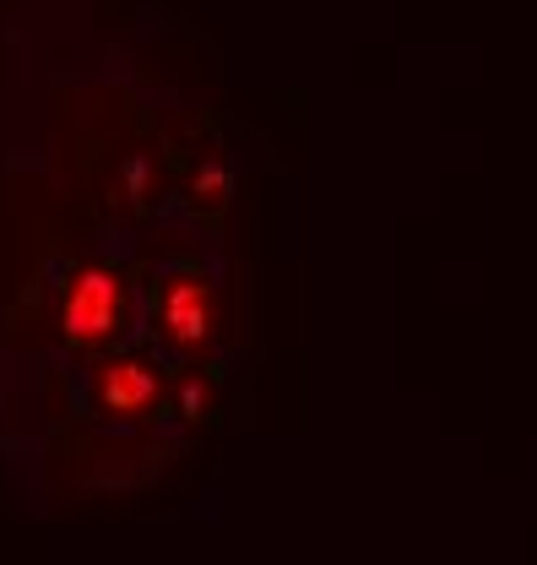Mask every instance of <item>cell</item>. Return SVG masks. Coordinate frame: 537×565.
Listing matches in <instances>:
<instances>
[{
	"mask_svg": "<svg viewBox=\"0 0 537 565\" xmlns=\"http://www.w3.org/2000/svg\"><path fill=\"white\" fill-rule=\"evenodd\" d=\"M115 316H120V282L109 278V273L76 278V288H71V299H66V332L76 343L104 338L115 327Z\"/></svg>",
	"mask_w": 537,
	"mask_h": 565,
	"instance_id": "cell-1",
	"label": "cell"
},
{
	"mask_svg": "<svg viewBox=\"0 0 537 565\" xmlns=\"http://www.w3.org/2000/svg\"><path fill=\"white\" fill-rule=\"evenodd\" d=\"M152 375L141 370V364H115L109 370V381H104V403L115 408V414H136L141 403H152Z\"/></svg>",
	"mask_w": 537,
	"mask_h": 565,
	"instance_id": "cell-2",
	"label": "cell"
}]
</instances>
